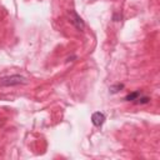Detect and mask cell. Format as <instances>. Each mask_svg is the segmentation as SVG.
I'll list each match as a JSON object with an SVG mask.
<instances>
[{
    "label": "cell",
    "mask_w": 160,
    "mask_h": 160,
    "mask_svg": "<svg viewBox=\"0 0 160 160\" xmlns=\"http://www.w3.org/2000/svg\"><path fill=\"white\" fill-rule=\"evenodd\" d=\"M25 84H28V79L20 74H11L0 78V88H10V86H18Z\"/></svg>",
    "instance_id": "cell-1"
},
{
    "label": "cell",
    "mask_w": 160,
    "mask_h": 160,
    "mask_svg": "<svg viewBox=\"0 0 160 160\" xmlns=\"http://www.w3.org/2000/svg\"><path fill=\"white\" fill-rule=\"evenodd\" d=\"M69 15H70V18H69L70 24H71L76 30L82 31L84 28H85V22H84V20L80 18V15H78V12H76L75 10H70Z\"/></svg>",
    "instance_id": "cell-2"
},
{
    "label": "cell",
    "mask_w": 160,
    "mask_h": 160,
    "mask_svg": "<svg viewBox=\"0 0 160 160\" xmlns=\"http://www.w3.org/2000/svg\"><path fill=\"white\" fill-rule=\"evenodd\" d=\"M105 120H106V116H105V114L101 112V111H95V112H92V115H91V122H92V125L96 126V128L102 126V124L105 122Z\"/></svg>",
    "instance_id": "cell-3"
},
{
    "label": "cell",
    "mask_w": 160,
    "mask_h": 160,
    "mask_svg": "<svg viewBox=\"0 0 160 160\" xmlns=\"http://www.w3.org/2000/svg\"><path fill=\"white\" fill-rule=\"evenodd\" d=\"M141 94H142V92H141L140 90H135V91H132V92L128 94V95L124 98V100H125V101H132V102H134V101H135V100H136Z\"/></svg>",
    "instance_id": "cell-4"
},
{
    "label": "cell",
    "mask_w": 160,
    "mask_h": 160,
    "mask_svg": "<svg viewBox=\"0 0 160 160\" xmlns=\"http://www.w3.org/2000/svg\"><path fill=\"white\" fill-rule=\"evenodd\" d=\"M122 89H124V84L118 82V84L111 85V86L109 88V91H110L111 94H116V92H119V91H120V90H122Z\"/></svg>",
    "instance_id": "cell-5"
},
{
    "label": "cell",
    "mask_w": 160,
    "mask_h": 160,
    "mask_svg": "<svg viewBox=\"0 0 160 160\" xmlns=\"http://www.w3.org/2000/svg\"><path fill=\"white\" fill-rule=\"evenodd\" d=\"M135 104H138V105H144V104H148V102H150V98L149 96H145V95H140L135 101H134Z\"/></svg>",
    "instance_id": "cell-6"
}]
</instances>
